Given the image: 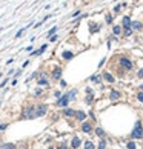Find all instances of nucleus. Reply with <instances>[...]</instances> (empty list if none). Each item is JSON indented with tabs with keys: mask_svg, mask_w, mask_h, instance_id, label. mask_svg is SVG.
Returning <instances> with one entry per match:
<instances>
[{
	"mask_svg": "<svg viewBox=\"0 0 143 149\" xmlns=\"http://www.w3.org/2000/svg\"><path fill=\"white\" fill-rule=\"evenodd\" d=\"M131 135H132V138H142V137H143V129H142L140 123L136 125V128H134V131H132Z\"/></svg>",
	"mask_w": 143,
	"mask_h": 149,
	"instance_id": "obj_1",
	"label": "nucleus"
},
{
	"mask_svg": "<svg viewBox=\"0 0 143 149\" xmlns=\"http://www.w3.org/2000/svg\"><path fill=\"white\" fill-rule=\"evenodd\" d=\"M120 63H122V66H123V68H126V69H131V68H132L131 60H129V58H126V57H122V58H120Z\"/></svg>",
	"mask_w": 143,
	"mask_h": 149,
	"instance_id": "obj_2",
	"label": "nucleus"
},
{
	"mask_svg": "<svg viewBox=\"0 0 143 149\" xmlns=\"http://www.w3.org/2000/svg\"><path fill=\"white\" fill-rule=\"evenodd\" d=\"M25 115L28 117V118H34V117H37V112H35V106H34V108H28V111L25 112Z\"/></svg>",
	"mask_w": 143,
	"mask_h": 149,
	"instance_id": "obj_3",
	"label": "nucleus"
},
{
	"mask_svg": "<svg viewBox=\"0 0 143 149\" xmlns=\"http://www.w3.org/2000/svg\"><path fill=\"white\" fill-rule=\"evenodd\" d=\"M69 103V97L68 95H63V97H59V106H65L66 108V104Z\"/></svg>",
	"mask_w": 143,
	"mask_h": 149,
	"instance_id": "obj_4",
	"label": "nucleus"
},
{
	"mask_svg": "<svg viewBox=\"0 0 143 149\" xmlns=\"http://www.w3.org/2000/svg\"><path fill=\"white\" fill-rule=\"evenodd\" d=\"M35 112H37V117L39 115H45L46 114V106L42 104V106H35Z\"/></svg>",
	"mask_w": 143,
	"mask_h": 149,
	"instance_id": "obj_5",
	"label": "nucleus"
},
{
	"mask_svg": "<svg viewBox=\"0 0 143 149\" xmlns=\"http://www.w3.org/2000/svg\"><path fill=\"white\" fill-rule=\"evenodd\" d=\"M82 131H83V132H86V134H89V132L92 131V126L89 125V123H83V126H82Z\"/></svg>",
	"mask_w": 143,
	"mask_h": 149,
	"instance_id": "obj_6",
	"label": "nucleus"
},
{
	"mask_svg": "<svg viewBox=\"0 0 143 149\" xmlns=\"http://www.w3.org/2000/svg\"><path fill=\"white\" fill-rule=\"evenodd\" d=\"M131 26V19L129 17H123V28H129Z\"/></svg>",
	"mask_w": 143,
	"mask_h": 149,
	"instance_id": "obj_7",
	"label": "nucleus"
},
{
	"mask_svg": "<svg viewBox=\"0 0 143 149\" xmlns=\"http://www.w3.org/2000/svg\"><path fill=\"white\" fill-rule=\"evenodd\" d=\"M131 26H132V28H134V29H139V31H140V29L143 28V26H142V23H140V22H131Z\"/></svg>",
	"mask_w": 143,
	"mask_h": 149,
	"instance_id": "obj_8",
	"label": "nucleus"
},
{
	"mask_svg": "<svg viewBox=\"0 0 143 149\" xmlns=\"http://www.w3.org/2000/svg\"><path fill=\"white\" fill-rule=\"evenodd\" d=\"M74 115H75V117H77L78 120H85L86 114H85V112H82V111H78V112H75V114H74Z\"/></svg>",
	"mask_w": 143,
	"mask_h": 149,
	"instance_id": "obj_9",
	"label": "nucleus"
},
{
	"mask_svg": "<svg viewBox=\"0 0 143 149\" xmlns=\"http://www.w3.org/2000/svg\"><path fill=\"white\" fill-rule=\"evenodd\" d=\"M60 75H62V69H60V68H56V69H54V74H52V77H54V78H60Z\"/></svg>",
	"mask_w": 143,
	"mask_h": 149,
	"instance_id": "obj_10",
	"label": "nucleus"
},
{
	"mask_svg": "<svg viewBox=\"0 0 143 149\" xmlns=\"http://www.w3.org/2000/svg\"><path fill=\"white\" fill-rule=\"evenodd\" d=\"M78 146H80V138H78V137H74V138H72V148L77 149Z\"/></svg>",
	"mask_w": 143,
	"mask_h": 149,
	"instance_id": "obj_11",
	"label": "nucleus"
},
{
	"mask_svg": "<svg viewBox=\"0 0 143 149\" xmlns=\"http://www.w3.org/2000/svg\"><path fill=\"white\" fill-rule=\"evenodd\" d=\"M103 77H105V78H106V80H108L109 83H114V77H112L111 74H108V72H105V74H103Z\"/></svg>",
	"mask_w": 143,
	"mask_h": 149,
	"instance_id": "obj_12",
	"label": "nucleus"
},
{
	"mask_svg": "<svg viewBox=\"0 0 143 149\" xmlns=\"http://www.w3.org/2000/svg\"><path fill=\"white\" fill-rule=\"evenodd\" d=\"M119 97H120V92H119V91H112V92H111V99H112V100H117Z\"/></svg>",
	"mask_w": 143,
	"mask_h": 149,
	"instance_id": "obj_13",
	"label": "nucleus"
},
{
	"mask_svg": "<svg viewBox=\"0 0 143 149\" xmlns=\"http://www.w3.org/2000/svg\"><path fill=\"white\" fill-rule=\"evenodd\" d=\"M39 85H40V86H46V85H48V80L42 75V78H39Z\"/></svg>",
	"mask_w": 143,
	"mask_h": 149,
	"instance_id": "obj_14",
	"label": "nucleus"
},
{
	"mask_svg": "<svg viewBox=\"0 0 143 149\" xmlns=\"http://www.w3.org/2000/svg\"><path fill=\"white\" fill-rule=\"evenodd\" d=\"M75 92H77V91H75V89H72V91H71V92L68 94V97H69V100H74V99H75Z\"/></svg>",
	"mask_w": 143,
	"mask_h": 149,
	"instance_id": "obj_15",
	"label": "nucleus"
},
{
	"mask_svg": "<svg viewBox=\"0 0 143 149\" xmlns=\"http://www.w3.org/2000/svg\"><path fill=\"white\" fill-rule=\"evenodd\" d=\"M95 134L99 135V137H103V135H105V132H103L102 128H97V129H95Z\"/></svg>",
	"mask_w": 143,
	"mask_h": 149,
	"instance_id": "obj_16",
	"label": "nucleus"
},
{
	"mask_svg": "<svg viewBox=\"0 0 143 149\" xmlns=\"http://www.w3.org/2000/svg\"><path fill=\"white\" fill-rule=\"evenodd\" d=\"M63 58H66V60L72 58V52H63Z\"/></svg>",
	"mask_w": 143,
	"mask_h": 149,
	"instance_id": "obj_17",
	"label": "nucleus"
},
{
	"mask_svg": "<svg viewBox=\"0 0 143 149\" xmlns=\"http://www.w3.org/2000/svg\"><path fill=\"white\" fill-rule=\"evenodd\" d=\"M74 114H75V112H74L72 109H66V111H65V115H66V117H71V115H74Z\"/></svg>",
	"mask_w": 143,
	"mask_h": 149,
	"instance_id": "obj_18",
	"label": "nucleus"
},
{
	"mask_svg": "<svg viewBox=\"0 0 143 149\" xmlns=\"http://www.w3.org/2000/svg\"><path fill=\"white\" fill-rule=\"evenodd\" d=\"M85 149H94V145H92L91 142H86V143H85Z\"/></svg>",
	"mask_w": 143,
	"mask_h": 149,
	"instance_id": "obj_19",
	"label": "nucleus"
},
{
	"mask_svg": "<svg viewBox=\"0 0 143 149\" xmlns=\"http://www.w3.org/2000/svg\"><path fill=\"white\" fill-rule=\"evenodd\" d=\"M132 34V31H131V26L129 28H125V36H131Z\"/></svg>",
	"mask_w": 143,
	"mask_h": 149,
	"instance_id": "obj_20",
	"label": "nucleus"
},
{
	"mask_svg": "<svg viewBox=\"0 0 143 149\" xmlns=\"http://www.w3.org/2000/svg\"><path fill=\"white\" fill-rule=\"evenodd\" d=\"M122 32V28L120 26H114V34H120Z\"/></svg>",
	"mask_w": 143,
	"mask_h": 149,
	"instance_id": "obj_21",
	"label": "nucleus"
},
{
	"mask_svg": "<svg viewBox=\"0 0 143 149\" xmlns=\"http://www.w3.org/2000/svg\"><path fill=\"white\" fill-rule=\"evenodd\" d=\"M106 148V143L103 142V140H100V143H99V149H105Z\"/></svg>",
	"mask_w": 143,
	"mask_h": 149,
	"instance_id": "obj_22",
	"label": "nucleus"
},
{
	"mask_svg": "<svg viewBox=\"0 0 143 149\" xmlns=\"http://www.w3.org/2000/svg\"><path fill=\"white\" fill-rule=\"evenodd\" d=\"M128 149H136V143H134V142H129V143H128Z\"/></svg>",
	"mask_w": 143,
	"mask_h": 149,
	"instance_id": "obj_23",
	"label": "nucleus"
},
{
	"mask_svg": "<svg viewBox=\"0 0 143 149\" xmlns=\"http://www.w3.org/2000/svg\"><path fill=\"white\" fill-rule=\"evenodd\" d=\"M25 29H26V28H23V29H20L19 32H17V34H15V37H20V36H22V34H23V31H25Z\"/></svg>",
	"mask_w": 143,
	"mask_h": 149,
	"instance_id": "obj_24",
	"label": "nucleus"
},
{
	"mask_svg": "<svg viewBox=\"0 0 143 149\" xmlns=\"http://www.w3.org/2000/svg\"><path fill=\"white\" fill-rule=\"evenodd\" d=\"M137 99H139L140 101H143V92H139V95H137Z\"/></svg>",
	"mask_w": 143,
	"mask_h": 149,
	"instance_id": "obj_25",
	"label": "nucleus"
},
{
	"mask_svg": "<svg viewBox=\"0 0 143 149\" xmlns=\"http://www.w3.org/2000/svg\"><path fill=\"white\" fill-rule=\"evenodd\" d=\"M120 8H122V5H117V6L114 8V12H119V11H120Z\"/></svg>",
	"mask_w": 143,
	"mask_h": 149,
	"instance_id": "obj_26",
	"label": "nucleus"
},
{
	"mask_svg": "<svg viewBox=\"0 0 143 149\" xmlns=\"http://www.w3.org/2000/svg\"><path fill=\"white\" fill-rule=\"evenodd\" d=\"M137 75H139V78H143V69H140V71H139V74H137Z\"/></svg>",
	"mask_w": 143,
	"mask_h": 149,
	"instance_id": "obj_27",
	"label": "nucleus"
},
{
	"mask_svg": "<svg viewBox=\"0 0 143 149\" xmlns=\"http://www.w3.org/2000/svg\"><path fill=\"white\" fill-rule=\"evenodd\" d=\"M56 29H57V28H52V29H51V31L48 32V36H52V34H54V32H56Z\"/></svg>",
	"mask_w": 143,
	"mask_h": 149,
	"instance_id": "obj_28",
	"label": "nucleus"
},
{
	"mask_svg": "<svg viewBox=\"0 0 143 149\" xmlns=\"http://www.w3.org/2000/svg\"><path fill=\"white\" fill-rule=\"evenodd\" d=\"M92 82H95V83H99V82H100V78H99V77H92Z\"/></svg>",
	"mask_w": 143,
	"mask_h": 149,
	"instance_id": "obj_29",
	"label": "nucleus"
},
{
	"mask_svg": "<svg viewBox=\"0 0 143 149\" xmlns=\"http://www.w3.org/2000/svg\"><path fill=\"white\" fill-rule=\"evenodd\" d=\"M111 20H112V19H111V15L108 14V15H106V22H108V23H111Z\"/></svg>",
	"mask_w": 143,
	"mask_h": 149,
	"instance_id": "obj_30",
	"label": "nucleus"
},
{
	"mask_svg": "<svg viewBox=\"0 0 143 149\" xmlns=\"http://www.w3.org/2000/svg\"><path fill=\"white\" fill-rule=\"evenodd\" d=\"M60 86H62V88H65V86H66V82H65V80H62V82H60Z\"/></svg>",
	"mask_w": 143,
	"mask_h": 149,
	"instance_id": "obj_31",
	"label": "nucleus"
},
{
	"mask_svg": "<svg viewBox=\"0 0 143 149\" xmlns=\"http://www.w3.org/2000/svg\"><path fill=\"white\" fill-rule=\"evenodd\" d=\"M5 128H6V125H0V131H3Z\"/></svg>",
	"mask_w": 143,
	"mask_h": 149,
	"instance_id": "obj_32",
	"label": "nucleus"
},
{
	"mask_svg": "<svg viewBox=\"0 0 143 149\" xmlns=\"http://www.w3.org/2000/svg\"><path fill=\"white\" fill-rule=\"evenodd\" d=\"M60 149H66V148H65V146H60Z\"/></svg>",
	"mask_w": 143,
	"mask_h": 149,
	"instance_id": "obj_33",
	"label": "nucleus"
}]
</instances>
